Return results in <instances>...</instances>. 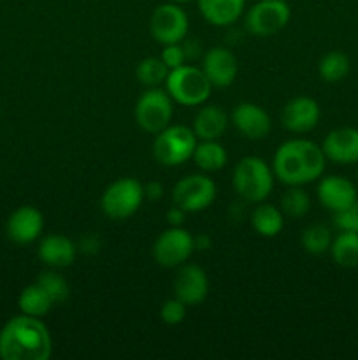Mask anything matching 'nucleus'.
I'll list each match as a JSON object with an SVG mask.
<instances>
[{
  "mask_svg": "<svg viewBox=\"0 0 358 360\" xmlns=\"http://www.w3.org/2000/svg\"><path fill=\"white\" fill-rule=\"evenodd\" d=\"M326 157L323 148L307 139L281 144L272 158L274 176L286 186H302L321 178Z\"/></svg>",
  "mask_w": 358,
  "mask_h": 360,
  "instance_id": "1",
  "label": "nucleus"
},
{
  "mask_svg": "<svg viewBox=\"0 0 358 360\" xmlns=\"http://www.w3.org/2000/svg\"><path fill=\"white\" fill-rule=\"evenodd\" d=\"M53 352L51 334L37 316L21 313L0 330V359L48 360Z\"/></svg>",
  "mask_w": 358,
  "mask_h": 360,
  "instance_id": "2",
  "label": "nucleus"
},
{
  "mask_svg": "<svg viewBox=\"0 0 358 360\" xmlns=\"http://www.w3.org/2000/svg\"><path fill=\"white\" fill-rule=\"evenodd\" d=\"M274 171L258 157H244L234 169L232 185L237 195L246 202L260 204L274 188Z\"/></svg>",
  "mask_w": 358,
  "mask_h": 360,
  "instance_id": "3",
  "label": "nucleus"
},
{
  "mask_svg": "<svg viewBox=\"0 0 358 360\" xmlns=\"http://www.w3.org/2000/svg\"><path fill=\"white\" fill-rule=\"evenodd\" d=\"M165 86H167V94L171 95L172 101L186 105V108L204 105L213 90V84L207 79L204 70L199 67L186 65V63L168 72Z\"/></svg>",
  "mask_w": 358,
  "mask_h": 360,
  "instance_id": "4",
  "label": "nucleus"
},
{
  "mask_svg": "<svg viewBox=\"0 0 358 360\" xmlns=\"http://www.w3.org/2000/svg\"><path fill=\"white\" fill-rule=\"evenodd\" d=\"M197 148V136L186 125H168L157 134L153 143V155L158 164L175 167L193 157Z\"/></svg>",
  "mask_w": 358,
  "mask_h": 360,
  "instance_id": "5",
  "label": "nucleus"
},
{
  "mask_svg": "<svg viewBox=\"0 0 358 360\" xmlns=\"http://www.w3.org/2000/svg\"><path fill=\"white\" fill-rule=\"evenodd\" d=\"M144 197V185L133 178H119L102 193L100 207L104 214L112 220L130 218L140 207Z\"/></svg>",
  "mask_w": 358,
  "mask_h": 360,
  "instance_id": "6",
  "label": "nucleus"
},
{
  "mask_svg": "<svg viewBox=\"0 0 358 360\" xmlns=\"http://www.w3.org/2000/svg\"><path fill=\"white\" fill-rule=\"evenodd\" d=\"M174 108H172V98L167 91L160 88H147L137 101L133 116L135 122L144 132L158 134L165 127L171 125Z\"/></svg>",
  "mask_w": 358,
  "mask_h": 360,
  "instance_id": "7",
  "label": "nucleus"
},
{
  "mask_svg": "<svg viewBox=\"0 0 358 360\" xmlns=\"http://www.w3.org/2000/svg\"><path fill=\"white\" fill-rule=\"evenodd\" d=\"M290 16L286 0H260L246 14V28L256 37H270L286 27Z\"/></svg>",
  "mask_w": 358,
  "mask_h": 360,
  "instance_id": "8",
  "label": "nucleus"
},
{
  "mask_svg": "<svg viewBox=\"0 0 358 360\" xmlns=\"http://www.w3.org/2000/svg\"><path fill=\"white\" fill-rule=\"evenodd\" d=\"M216 199V185L206 174H190L175 183L172 190V204L183 207L186 213L207 210Z\"/></svg>",
  "mask_w": 358,
  "mask_h": 360,
  "instance_id": "9",
  "label": "nucleus"
},
{
  "mask_svg": "<svg viewBox=\"0 0 358 360\" xmlns=\"http://www.w3.org/2000/svg\"><path fill=\"white\" fill-rule=\"evenodd\" d=\"M195 252L193 236L183 227H171L161 232L153 245L154 262L165 269L183 266Z\"/></svg>",
  "mask_w": 358,
  "mask_h": 360,
  "instance_id": "10",
  "label": "nucleus"
},
{
  "mask_svg": "<svg viewBox=\"0 0 358 360\" xmlns=\"http://www.w3.org/2000/svg\"><path fill=\"white\" fill-rule=\"evenodd\" d=\"M150 32L161 46L178 44L188 34V16L179 4H161L151 14Z\"/></svg>",
  "mask_w": 358,
  "mask_h": 360,
  "instance_id": "11",
  "label": "nucleus"
},
{
  "mask_svg": "<svg viewBox=\"0 0 358 360\" xmlns=\"http://www.w3.org/2000/svg\"><path fill=\"white\" fill-rule=\"evenodd\" d=\"M209 292V280L202 267L195 264L179 266L174 278V297L185 302L186 306H199L204 302Z\"/></svg>",
  "mask_w": 358,
  "mask_h": 360,
  "instance_id": "12",
  "label": "nucleus"
},
{
  "mask_svg": "<svg viewBox=\"0 0 358 360\" xmlns=\"http://www.w3.org/2000/svg\"><path fill=\"white\" fill-rule=\"evenodd\" d=\"M204 74L211 81L214 88H227L237 77V58L234 53L221 46H214L209 51H206L202 58Z\"/></svg>",
  "mask_w": 358,
  "mask_h": 360,
  "instance_id": "13",
  "label": "nucleus"
},
{
  "mask_svg": "<svg viewBox=\"0 0 358 360\" xmlns=\"http://www.w3.org/2000/svg\"><path fill=\"white\" fill-rule=\"evenodd\" d=\"M319 105L311 97H295L283 108L281 122L284 129L293 134L311 132L319 122Z\"/></svg>",
  "mask_w": 358,
  "mask_h": 360,
  "instance_id": "14",
  "label": "nucleus"
},
{
  "mask_svg": "<svg viewBox=\"0 0 358 360\" xmlns=\"http://www.w3.org/2000/svg\"><path fill=\"white\" fill-rule=\"evenodd\" d=\"M232 123L244 137L251 141L263 139L272 129L270 116L263 108L253 102H242L232 111Z\"/></svg>",
  "mask_w": 358,
  "mask_h": 360,
  "instance_id": "15",
  "label": "nucleus"
},
{
  "mask_svg": "<svg viewBox=\"0 0 358 360\" xmlns=\"http://www.w3.org/2000/svg\"><path fill=\"white\" fill-rule=\"evenodd\" d=\"M44 229V218L34 206H21L9 217L6 225L7 238L16 245H30L39 239Z\"/></svg>",
  "mask_w": 358,
  "mask_h": 360,
  "instance_id": "16",
  "label": "nucleus"
},
{
  "mask_svg": "<svg viewBox=\"0 0 358 360\" xmlns=\"http://www.w3.org/2000/svg\"><path fill=\"white\" fill-rule=\"evenodd\" d=\"M326 160L336 164H358V130L340 127L332 130L321 144Z\"/></svg>",
  "mask_w": 358,
  "mask_h": 360,
  "instance_id": "17",
  "label": "nucleus"
},
{
  "mask_svg": "<svg viewBox=\"0 0 358 360\" xmlns=\"http://www.w3.org/2000/svg\"><path fill=\"white\" fill-rule=\"evenodd\" d=\"M318 199L332 213L350 207L358 199L353 181L343 176H326L318 185Z\"/></svg>",
  "mask_w": 358,
  "mask_h": 360,
  "instance_id": "18",
  "label": "nucleus"
},
{
  "mask_svg": "<svg viewBox=\"0 0 358 360\" xmlns=\"http://www.w3.org/2000/svg\"><path fill=\"white\" fill-rule=\"evenodd\" d=\"M37 255L49 267H69L77 257V246L62 234L46 236L41 241Z\"/></svg>",
  "mask_w": 358,
  "mask_h": 360,
  "instance_id": "19",
  "label": "nucleus"
},
{
  "mask_svg": "<svg viewBox=\"0 0 358 360\" xmlns=\"http://www.w3.org/2000/svg\"><path fill=\"white\" fill-rule=\"evenodd\" d=\"M228 127V116L220 105H204L197 112L193 132L200 141H218Z\"/></svg>",
  "mask_w": 358,
  "mask_h": 360,
  "instance_id": "20",
  "label": "nucleus"
},
{
  "mask_svg": "<svg viewBox=\"0 0 358 360\" xmlns=\"http://www.w3.org/2000/svg\"><path fill=\"white\" fill-rule=\"evenodd\" d=\"M202 16L214 27H228L242 14L246 0H197Z\"/></svg>",
  "mask_w": 358,
  "mask_h": 360,
  "instance_id": "21",
  "label": "nucleus"
},
{
  "mask_svg": "<svg viewBox=\"0 0 358 360\" xmlns=\"http://www.w3.org/2000/svg\"><path fill=\"white\" fill-rule=\"evenodd\" d=\"M192 158L204 172H216L227 165L228 153L218 141H200Z\"/></svg>",
  "mask_w": 358,
  "mask_h": 360,
  "instance_id": "22",
  "label": "nucleus"
},
{
  "mask_svg": "<svg viewBox=\"0 0 358 360\" xmlns=\"http://www.w3.org/2000/svg\"><path fill=\"white\" fill-rule=\"evenodd\" d=\"M18 306H20L21 313L28 316H41L48 315L53 308V301L44 288L35 281L34 285H28L21 290L20 297H18Z\"/></svg>",
  "mask_w": 358,
  "mask_h": 360,
  "instance_id": "23",
  "label": "nucleus"
},
{
  "mask_svg": "<svg viewBox=\"0 0 358 360\" xmlns=\"http://www.w3.org/2000/svg\"><path fill=\"white\" fill-rule=\"evenodd\" d=\"M330 255L333 262L346 269L358 267V232L340 231L330 246Z\"/></svg>",
  "mask_w": 358,
  "mask_h": 360,
  "instance_id": "24",
  "label": "nucleus"
},
{
  "mask_svg": "<svg viewBox=\"0 0 358 360\" xmlns=\"http://www.w3.org/2000/svg\"><path fill=\"white\" fill-rule=\"evenodd\" d=\"M251 225L263 238H274L284 227L283 213L272 204L260 202V206H256L251 214Z\"/></svg>",
  "mask_w": 358,
  "mask_h": 360,
  "instance_id": "25",
  "label": "nucleus"
},
{
  "mask_svg": "<svg viewBox=\"0 0 358 360\" xmlns=\"http://www.w3.org/2000/svg\"><path fill=\"white\" fill-rule=\"evenodd\" d=\"M332 232L326 225L312 224L305 227L300 234V245L311 255H323L332 246Z\"/></svg>",
  "mask_w": 358,
  "mask_h": 360,
  "instance_id": "26",
  "label": "nucleus"
},
{
  "mask_svg": "<svg viewBox=\"0 0 358 360\" xmlns=\"http://www.w3.org/2000/svg\"><path fill=\"white\" fill-rule=\"evenodd\" d=\"M350 58L343 51H330L319 60V76L326 83H339L350 74Z\"/></svg>",
  "mask_w": 358,
  "mask_h": 360,
  "instance_id": "27",
  "label": "nucleus"
},
{
  "mask_svg": "<svg viewBox=\"0 0 358 360\" xmlns=\"http://www.w3.org/2000/svg\"><path fill=\"white\" fill-rule=\"evenodd\" d=\"M168 72H171V69L165 65L161 58H144L135 69L137 79L147 88H157L161 83H165Z\"/></svg>",
  "mask_w": 358,
  "mask_h": 360,
  "instance_id": "28",
  "label": "nucleus"
},
{
  "mask_svg": "<svg viewBox=\"0 0 358 360\" xmlns=\"http://www.w3.org/2000/svg\"><path fill=\"white\" fill-rule=\"evenodd\" d=\"M281 210L286 217L298 220L309 213L311 200H309L305 190H302V186H288V190L281 197Z\"/></svg>",
  "mask_w": 358,
  "mask_h": 360,
  "instance_id": "29",
  "label": "nucleus"
},
{
  "mask_svg": "<svg viewBox=\"0 0 358 360\" xmlns=\"http://www.w3.org/2000/svg\"><path fill=\"white\" fill-rule=\"evenodd\" d=\"M37 283L51 297L53 304H62L69 297V285H67L65 278L62 274L55 273V271H44V273L39 274Z\"/></svg>",
  "mask_w": 358,
  "mask_h": 360,
  "instance_id": "30",
  "label": "nucleus"
},
{
  "mask_svg": "<svg viewBox=\"0 0 358 360\" xmlns=\"http://www.w3.org/2000/svg\"><path fill=\"white\" fill-rule=\"evenodd\" d=\"M186 316V304L183 301H179L178 297L168 299L161 304L160 308V319L164 320V323L167 326H179V323L185 320Z\"/></svg>",
  "mask_w": 358,
  "mask_h": 360,
  "instance_id": "31",
  "label": "nucleus"
},
{
  "mask_svg": "<svg viewBox=\"0 0 358 360\" xmlns=\"http://www.w3.org/2000/svg\"><path fill=\"white\" fill-rule=\"evenodd\" d=\"M333 224L339 231L358 232V199L346 210L333 213Z\"/></svg>",
  "mask_w": 358,
  "mask_h": 360,
  "instance_id": "32",
  "label": "nucleus"
},
{
  "mask_svg": "<svg viewBox=\"0 0 358 360\" xmlns=\"http://www.w3.org/2000/svg\"><path fill=\"white\" fill-rule=\"evenodd\" d=\"M160 58L164 60L165 65L168 67V69H178V67L185 65L186 63V53H185V48L181 46V42H178V44H165L164 46V51H161Z\"/></svg>",
  "mask_w": 358,
  "mask_h": 360,
  "instance_id": "33",
  "label": "nucleus"
},
{
  "mask_svg": "<svg viewBox=\"0 0 358 360\" xmlns=\"http://www.w3.org/2000/svg\"><path fill=\"white\" fill-rule=\"evenodd\" d=\"M102 248V241L97 234H86L79 241V250L84 255H95Z\"/></svg>",
  "mask_w": 358,
  "mask_h": 360,
  "instance_id": "34",
  "label": "nucleus"
},
{
  "mask_svg": "<svg viewBox=\"0 0 358 360\" xmlns=\"http://www.w3.org/2000/svg\"><path fill=\"white\" fill-rule=\"evenodd\" d=\"M164 185L160 181H150L147 185H144V197L150 200H160L164 197Z\"/></svg>",
  "mask_w": 358,
  "mask_h": 360,
  "instance_id": "35",
  "label": "nucleus"
},
{
  "mask_svg": "<svg viewBox=\"0 0 358 360\" xmlns=\"http://www.w3.org/2000/svg\"><path fill=\"white\" fill-rule=\"evenodd\" d=\"M185 218H186V211L179 206H172L171 210L167 211V221L171 224V227H181L185 224Z\"/></svg>",
  "mask_w": 358,
  "mask_h": 360,
  "instance_id": "36",
  "label": "nucleus"
},
{
  "mask_svg": "<svg viewBox=\"0 0 358 360\" xmlns=\"http://www.w3.org/2000/svg\"><path fill=\"white\" fill-rule=\"evenodd\" d=\"M193 245H195V250H200V252H204V250H209L211 248V238L207 234H200V236H197V238H193Z\"/></svg>",
  "mask_w": 358,
  "mask_h": 360,
  "instance_id": "37",
  "label": "nucleus"
},
{
  "mask_svg": "<svg viewBox=\"0 0 358 360\" xmlns=\"http://www.w3.org/2000/svg\"><path fill=\"white\" fill-rule=\"evenodd\" d=\"M172 2H175V4H185V2H190V0H172Z\"/></svg>",
  "mask_w": 358,
  "mask_h": 360,
  "instance_id": "38",
  "label": "nucleus"
},
{
  "mask_svg": "<svg viewBox=\"0 0 358 360\" xmlns=\"http://www.w3.org/2000/svg\"><path fill=\"white\" fill-rule=\"evenodd\" d=\"M357 181H358V169H357Z\"/></svg>",
  "mask_w": 358,
  "mask_h": 360,
  "instance_id": "39",
  "label": "nucleus"
}]
</instances>
